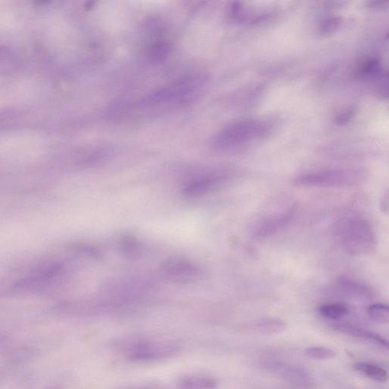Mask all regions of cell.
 <instances>
[{"mask_svg":"<svg viewBox=\"0 0 389 389\" xmlns=\"http://www.w3.org/2000/svg\"><path fill=\"white\" fill-rule=\"evenodd\" d=\"M337 234L340 245L353 256H369L377 248L374 226L363 216L351 215L342 219L338 224Z\"/></svg>","mask_w":389,"mask_h":389,"instance_id":"1","label":"cell"},{"mask_svg":"<svg viewBox=\"0 0 389 389\" xmlns=\"http://www.w3.org/2000/svg\"><path fill=\"white\" fill-rule=\"evenodd\" d=\"M254 328L260 333L274 335L285 331L287 329V324L279 318H264L256 321Z\"/></svg>","mask_w":389,"mask_h":389,"instance_id":"15","label":"cell"},{"mask_svg":"<svg viewBox=\"0 0 389 389\" xmlns=\"http://www.w3.org/2000/svg\"><path fill=\"white\" fill-rule=\"evenodd\" d=\"M307 358L317 361H328L336 358L337 353L325 347H312L305 351Z\"/></svg>","mask_w":389,"mask_h":389,"instance_id":"19","label":"cell"},{"mask_svg":"<svg viewBox=\"0 0 389 389\" xmlns=\"http://www.w3.org/2000/svg\"><path fill=\"white\" fill-rule=\"evenodd\" d=\"M160 270L166 280L184 285L198 283L205 277L204 270L199 265L182 258H167Z\"/></svg>","mask_w":389,"mask_h":389,"instance_id":"6","label":"cell"},{"mask_svg":"<svg viewBox=\"0 0 389 389\" xmlns=\"http://www.w3.org/2000/svg\"><path fill=\"white\" fill-rule=\"evenodd\" d=\"M353 367L359 374L375 382L384 383L388 381L387 371L379 365L369 362H356L354 363Z\"/></svg>","mask_w":389,"mask_h":389,"instance_id":"13","label":"cell"},{"mask_svg":"<svg viewBox=\"0 0 389 389\" xmlns=\"http://www.w3.org/2000/svg\"><path fill=\"white\" fill-rule=\"evenodd\" d=\"M335 287L340 294L354 298L371 299L376 294L375 290L367 283L352 277H339L336 281Z\"/></svg>","mask_w":389,"mask_h":389,"instance_id":"9","label":"cell"},{"mask_svg":"<svg viewBox=\"0 0 389 389\" xmlns=\"http://www.w3.org/2000/svg\"><path fill=\"white\" fill-rule=\"evenodd\" d=\"M172 51V47L166 40H158L149 48V59L153 63H160L165 60Z\"/></svg>","mask_w":389,"mask_h":389,"instance_id":"17","label":"cell"},{"mask_svg":"<svg viewBox=\"0 0 389 389\" xmlns=\"http://www.w3.org/2000/svg\"><path fill=\"white\" fill-rule=\"evenodd\" d=\"M332 328L339 333L369 340V342L385 347L386 349L388 348V340L376 333V332L347 323H338L332 326Z\"/></svg>","mask_w":389,"mask_h":389,"instance_id":"10","label":"cell"},{"mask_svg":"<svg viewBox=\"0 0 389 389\" xmlns=\"http://www.w3.org/2000/svg\"><path fill=\"white\" fill-rule=\"evenodd\" d=\"M370 317L379 323L388 324L389 322V308L387 304L376 303L370 305L367 309Z\"/></svg>","mask_w":389,"mask_h":389,"instance_id":"18","label":"cell"},{"mask_svg":"<svg viewBox=\"0 0 389 389\" xmlns=\"http://www.w3.org/2000/svg\"><path fill=\"white\" fill-rule=\"evenodd\" d=\"M380 208H381V210H382L383 213H385L386 214L388 213V192H386L383 194V197H382V199H381Z\"/></svg>","mask_w":389,"mask_h":389,"instance_id":"20","label":"cell"},{"mask_svg":"<svg viewBox=\"0 0 389 389\" xmlns=\"http://www.w3.org/2000/svg\"><path fill=\"white\" fill-rule=\"evenodd\" d=\"M117 247L120 256L129 261L140 259L144 252L142 242L131 233L121 235L117 240Z\"/></svg>","mask_w":389,"mask_h":389,"instance_id":"12","label":"cell"},{"mask_svg":"<svg viewBox=\"0 0 389 389\" xmlns=\"http://www.w3.org/2000/svg\"><path fill=\"white\" fill-rule=\"evenodd\" d=\"M351 308L345 303H329L319 306L318 312L322 317L331 320H338L350 313Z\"/></svg>","mask_w":389,"mask_h":389,"instance_id":"14","label":"cell"},{"mask_svg":"<svg viewBox=\"0 0 389 389\" xmlns=\"http://www.w3.org/2000/svg\"><path fill=\"white\" fill-rule=\"evenodd\" d=\"M233 174L229 170H215L194 176L183 185L184 196L189 198H200L222 190L231 181Z\"/></svg>","mask_w":389,"mask_h":389,"instance_id":"5","label":"cell"},{"mask_svg":"<svg viewBox=\"0 0 389 389\" xmlns=\"http://www.w3.org/2000/svg\"><path fill=\"white\" fill-rule=\"evenodd\" d=\"M296 212L297 206L290 204L288 207L263 216L253 226V236L258 240L274 236L286 228L293 220Z\"/></svg>","mask_w":389,"mask_h":389,"instance_id":"7","label":"cell"},{"mask_svg":"<svg viewBox=\"0 0 389 389\" xmlns=\"http://www.w3.org/2000/svg\"><path fill=\"white\" fill-rule=\"evenodd\" d=\"M181 389H217V383L212 378L190 376L181 380Z\"/></svg>","mask_w":389,"mask_h":389,"instance_id":"16","label":"cell"},{"mask_svg":"<svg viewBox=\"0 0 389 389\" xmlns=\"http://www.w3.org/2000/svg\"><path fill=\"white\" fill-rule=\"evenodd\" d=\"M204 84V78L186 77L145 96L140 101V105L142 107H151L172 101L184 104L193 99L192 97Z\"/></svg>","mask_w":389,"mask_h":389,"instance_id":"4","label":"cell"},{"mask_svg":"<svg viewBox=\"0 0 389 389\" xmlns=\"http://www.w3.org/2000/svg\"><path fill=\"white\" fill-rule=\"evenodd\" d=\"M176 351L174 345L149 340H135L126 347V354L129 358L139 361L163 359Z\"/></svg>","mask_w":389,"mask_h":389,"instance_id":"8","label":"cell"},{"mask_svg":"<svg viewBox=\"0 0 389 389\" xmlns=\"http://www.w3.org/2000/svg\"><path fill=\"white\" fill-rule=\"evenodd\" d=\"M367 172L358 168H331L312 170L298 175L294 183L305 188H350L366 180Z\"/></svg>","mask_w":389,"mask_h":389,"instance_id":"3","label":"cell"},{"mask_svg":"<svg viewBox=\"0 0 389 389\" xmlns=\"http://www.w3.org/2000/svg\"><path fill=\"white\" fill-rule=\"evenodd\" d=\"M271 131L272 126L266 121L243 119L223 129L213 144L220 150L242 149L264 140Z\"/></svg>","mask_w":389,"mask_h":389,"instance_id":"2","label":"cell"},{"mask_svg":"<svg viewBox=\"0 0 389 389\" xmlns=\"http://www.w3.org/2000/svg\"><path fill=\"white\" fill-rule=\"evenodd\" d=\"M272 370H274L282 378L288 381L291 384L296 385L304 388H310L312 387L313 383L311 378L306 374L304 370L299 369L291 365L286 364H272Z\"/></svg>","mask_w":389,"mask_h":389,"instance_id":"11","label":"cell"}]
</instances>
